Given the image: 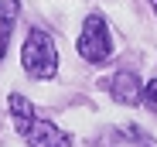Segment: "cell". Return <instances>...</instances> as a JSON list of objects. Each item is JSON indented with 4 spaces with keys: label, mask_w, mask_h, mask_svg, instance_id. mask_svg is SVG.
Returning a JSON list of instances; mask_svg holds the SVG:
<instances>
[{
    "label": "cell",
    "mask_w": 157,
    "mask_h": 147,
    "mask_svg": "<svg viewBox=\"0 0 157 147\" xmlns=\"http://www.w3.org/2000/svg\"><path fill=\"white\" fill-rule=\"evenodd\" d=\"M17 14H21V0H0V62H4V55H7Z\"/></svg>",
    "instance_id": "5b68a950"
},
{
    "label": "cell",
    "mask_w": 157,
    "mask_h": 147,
    "mask_svg": "<svg viewBox=\"0 0 157 147\" xmlns=\"http://www.w3.org/2000/svg\"><path fill=\"white\" fill-rule=\"evenodd\" d=\"M144 106H147L150 113H157V79H150V82L144 86Z\"/></svg>",
    "instance_id": "8992f818"
},
{
    "label": "cell",
    "mask_w": 157,
    "mask_h": 147,
    "mask_svg": "<svg viewBox=\"0 0 157 147\" xmlns=\"http://www.w3.org/2000/svg\"><path fill=\"white\" fill-rule=\"evenodd\" d=\"M109 96L120 103V106H137L144 99V89H140V79L133 72H120V75L109 79Z\"/></svg>",
    "instance_id": "277c9868"
},
{
    "label": "cell",
    "mask_w": 157,
    "mask_h": 147,
    "mask_svg": "<svg viewBox=\"0 0 157 147\" xmlns=\"http://www.w3.org/2000/svg\"><path fill=\"white\" fill-rule=\"evenodd\" d=\"M10 116H14V127H17V133L24 137L28 147H72V133H65L55 123L41 120L28 96H17V92L10 96Z\"/></svg>",
    "instance_id": "6da1fadb"
},
{
    "label": "cell",
    "mask_w": 157,
    "mask_h": 147,
    "mask_svg": "<svg viewBox=\"0 0 157 147\" xmlns=\"http://www.w3.org/2000/svg\"><path fill=\"white\" fill-rule=\"evenodd\" d=\"M154 7H157V0H154Z\"/></svg>",
    "instance_id": "52a82bcc"
},
{
    "label": "cell",
    "mask_w": 157,
    "mask_h": 147,
    "mask_svg": "<svg viewBox=\"0 0 157 147\" xmlns=\"http://www.w3.org/2000/svg\"><path fill=\"white\" fill-rule=\"evenodd\" d=\"M21 62H24V72H28L31 79H38V82L55 79V72H58V52H55L51 34H44L41 28H34L28 34V41H24Z\"/></svg>",
    "instance_id": "7a4b0ae2"
},
{
    "label": "cell",
    "mask_w": 157,
    "mask_h": 147,
    "mask_svg": "<svg viewBox=\"0 0 157 147\" xmlns=\"http://www.w3.org/2000/svg\"><path fill=\"white\" fill-rule=\"evenodd\" d=\"M75 48H78V55H82L86 62H106V58L113 55V41H109V28H106V21L96 17V14L86 17L82 34H78Z\"/></svg>",
    "instance_id": "3957f363"
}]
</instances>
